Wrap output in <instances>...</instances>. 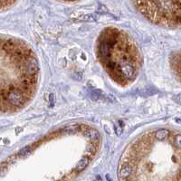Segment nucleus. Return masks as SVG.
Masks as SVG:
<instances>
[{
    "label": "nucleus",
    "mask_w": 181,
    "mask_h": 181,
    "mask_svg": "<svg viewBox=\"0 0 181 181\" xmlns=\"http://www.w3.org/2000/svg\"><path fill=\"white\" fill-rule=\"evenodd\" d=\"M7 99L10 104H12L14 106H18L23 102V94H22V93L19 92V90H15L7 94Z\"/></svg>",
    "instance_id": "f257e3e1"
},
{
    "label": "nucleus",
    "mask_w": 181,
    "mask_h": 181,
    "mask_svg": "<svg viewBox=\"0 0 181 181\" xmlns=\"http://www.w3.org/2000/svg\"><path fill=\"white\" fill-rule=\"evenodd\" d=\"M120 73L123 74V76L127 79H130L135 73L133 66L129 63H123L119 66Z\"/></svg>",
    "instance_id": "f03ea898"
},
{
    "label": "nucleus",
    "mask_w": 181,
    "mask_h": 181,
    "mask_svg": "<svg viewBox=\"0 0 181 181\" xmlns=\"http://www.w3.org/2000/svg\"><path fill=\"white\" fill-rule=\"evenodd\" d=\"M26 72L28 74H35L38 72V63L35 58H30L26 63Z\"/></svg>",
    "instance_id": "7ed1b4c3"
},
{
    "label": "nucleus",
    "mask_w": 181,
    "mask_h": 181,
    "mask_svg": "<svg viewBox=\"0 0 181 181\" xmlns=\"http://www.w3.org/2000/svg\"><path fill=\"white\" fill-rule=\"evenodd\" d=\"M110 45H109L107 43H105L104 41L99 45V53L101 54L102 57L106 58L110 55Z\"/></svg>",
    "instance_id": "20e7f679"
},
{
    "label": "nucleus",
    "mask_w": 181,
    "mask_h": 181,
    "mask_svg": "<svg viewBox=\"0 0 181 181\" xmlns=\"http://www.w3.org/2000/svg\"><path fill=\"white\" fill-rule=\"evenodd\" d=\"M84 135L85 137L88 138L90 141H99L100 140V134L96 129H87L86 131H84Z\"/></svg>",
    "instance_id": "39448f33"
},
{
    "label": "nucleus",
    "mask_w": 181,
    "mask_h": 181,
    "mask_svg": "<svg viewBox=\"0 0 181 181\" xmlns=\"http://www.w3.org/2000/svg\"><path fill=\"white\" fill-rule=\"evenodd\" d=\"M132 172V168L130 165L128 164H124L121 168H120V176L123 178L128 177Z\"/></svg>",
    "instance_id": "423d86ee"
},
{
    "label": "nucleus",
    "mask_w": 181,
    "mask_h": 181,
    "mask_svg": "<svg viewBox=\"0 0 181 181\" xmlns=\"http://www.w3.org/2000/svg\"><path fill=\"white\" fill-rule=\"evenodd\" d=\"M88 165H89V157H84L77 163L76 167H75V170L77 172H81L83 169H85Z\"/></svg>",
    "instance_id": "0eeeda50"
},
{
    "label": "nucleus",
    "mask_w": 181,
    "mask_h": 181,
    "mask_svg": "<svg viewBox=\"0 0 181 181\" xmlns=\"http://www.w3.org/2000/svg\"><path fill=\"white\" fill-rule=\"evenodd\" d=\"M168 130L166 129H158L157 130L156 134H155V137L157 140L158 141H162L164 139H166L168 136Z\"/></svg>",
    "instance_id": "6e6552de"
},
{
    "label": "nucleus",
    "mask_w": 181,
    "mask_h": 181,
    "mask_svg": "<svg viewBox=\"0 0 181 181\" xmlns=\"http://www.w3.org/2000/svg\"><path fill=\"white\" fill-rule=\"evenodd\" d=\"M80 129V126L78 124H69L63 128V131L65 133H75Z\"/></svg>",
    "instance_id": "1a4fd4ad"
},
{
    "label": "nucleus",
    "mask_w": 181,
    "mask_h": 181,
    "mask_svg": "<svg viewBox=\"0 0 181 181\" xmlns=\"http://www.w3.org/2000/svg\"><path fill=\"white\" fill-rule=\"evenodd\" d=\"M31 151H32V149H31L30 146L25 147L24 149H21V150L19 151V156H20V157H26V156H27Z\"/></svg>",
    "instance_id": "9d476101"
},
{
    "label": "nucleus",
    "mask_w": 181,
    "mask_h": 181,
    "mask_svg": "<svg viewBox=\"0 0 181 181\" xmlns=\"http://www.w3.org/2000/svg\"><path fill=\"white\" fill-rule=\"evenodd\" d=\"M175 144L177 145V148H180V146H181V137H180V135L179 134H177L176 137H175Z\"/></svg>",
    "instance_id": "9b49d317"
},
{
    "label": "nucleus",
    "mask_w": 181,
    "mask_h": 181,
    "mask_svg": "<svg viewBox=\"0 0 181 181\" xmlns=\"http://www.w3.org/2000/svg\"><path fill=\"white\" fill-rule=\"evenodd\" d=\"M115 130H116V133L118 134V135H121V132H122V127L121 126V125H115Z\"/></svg>",
    "instance_id": "f8f14e48"
},
{
    "label": "nucleus",
    "mask_w": 181,
    "mask_h": 181,
    "mask_svg": "<svg viewBox=\"0 0 181 181\" xmlns=\"http://www.w3.org/2000/svg\"><path fill=\"white\" fill-rule=\"evenodd\" d=\"M50 103H51V105L54 104V95L53 94H50Z\"/></svg>",
    "instance_id": "ddd939ff"
}]
</instances>
